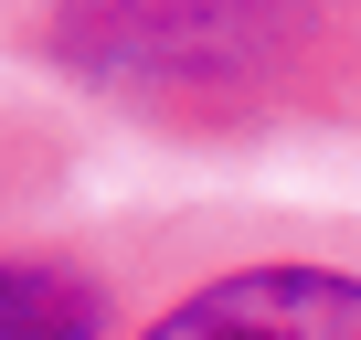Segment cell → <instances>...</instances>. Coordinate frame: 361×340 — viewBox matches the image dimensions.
<instances>
[{"label":"cell","instance_id":"cell-1","mask_svg":"<svg viewBox=\"0 0 361 340\" xmlns=\"http://www.w3.org/2000/svg\"><path fill=\"white\" fill-rule=\"evenodd\" d=\"M298 22V0H54V43L64 64L106 85H245L276 64Z\"/></svg>","mask_w":361,"mask_h":340},{"label":"cell","instance_id":"cell-2","mask_svg":"<svg viewBox=\"0 0 361 340\" xmlns=\"http://www.w3.org/2000/svg\"><path fill=\"white\" fill-rule=\"evenodd\" d=\"M138 340H361V277L350 266H234L170 298Z\"/></svg>","mask_w":361,"mask_h":340},{"label":"cell","instance_id":"cell-3","mask_svg":"<svg viewBox=\"0 0 361 340\" xmlns=\"http://www.w3.org/2000/svg\"><path fill=\"white\" fill-rule=\"evenodd\" d=\"M117 308L64 255H0V340H106Z\"/></svg>","mask_w":361,"mask_h":340}]
</instances>
